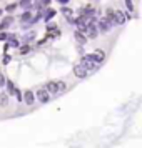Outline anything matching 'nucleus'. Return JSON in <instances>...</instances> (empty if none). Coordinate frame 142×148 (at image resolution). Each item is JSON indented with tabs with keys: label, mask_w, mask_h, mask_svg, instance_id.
<instances>
[{
	"label": "nucleus",
	"mask_w": 142,
	"mask_h": 148,
	"mask_svg": "<svg viewBox=\"0 0 142 148\" xmlns=\"http://www.w3.org/2000/svg\"><path fill=\"white\" fill-rule=\"evenodd\" d=\"M30 45L28 43H24V45H19V53L20 55H27V53H30Z\"/></svg>",
	"instance_id": "nucleus-17"
},
{
	"label": "nucleus",
	"mask_w": 142,
	"mask_h": 148,
	"mask_svg": "<svg viewBox=\"0 0 142 148\" xmlns=\"http://www.w3.org/2000/svg\"><path fill=\"white\" fill-rule=\"evenodd\" d=\"M80 65L87 70L89 73H90V72H95V70H99V67H100V63H95L94 60H90V58H89V55H85V53L82 55Z\"/></svg>",
	"instance_id": "nucleus-2"
},
{
	"label": "nucleus",
	"mask_w": 142,
	"mask_h": 148,
	"mask_svg": "<svg viewBox=\"0 0 142 148\" xmlns=\"http://www.w3.org/2000/svg\"><path fill=\"white\" fill-rule=\"evenodd\" d=\"M57 32L59 28H57V23H52V22H47V32Z\"/></svg>",
	"instance_id": "nucleus-21"
},
{
	"label": "nucleus",
	"mask_w": 142,
	"mask_h": 148,
	"mask_svg": "<svg viewBox=\"0 0 142 148\" xmlns=\"http://www.w3.org/2000/svg\"><path fill=\"white\" fill-rule=\"evenodd\" d=\"M14 23V17L8 14L5 15V17H2V20H0V32H3V30H7L10 25Z\"/></svg>",
	"instance_id": "nucleus-8"
},
{
	"label": "nucleus",
	"mask_w": 142,
	"mask_h": 148,
	"mask_svg": "<svg viewBox=\"0 0 142 148\" xmlns=\"http://www.w3.org/2000/svg\"><path fill=\"white\" fill-rule=\"evenodd\" d=\"M50 2H52V0H39V5H40V7H48V5H50Z\"/></svg>",
	"instance_id": "nucleus-22"
},
{
	"label": "nucleus",
	"mask_w": 142,
	"mask_h": 148,
	"mask_svg": "<svg viewBox=\"0 0 142 148\" xmlns=\"http://www.w3.org/2000/svg\"><path fill=\"white\" fill-rule=\"evenodd\" d=\"M57 2H59L60 5H67V3H69V2H70V0H57Z\"/></svg>",
	"instance_id": "nucleus-25"
},
{
	"label": "nucleus",
	"mask_w": 142,
	"mask_h": 148,
	"mask_svg": "<svg viewBox=\"0 0 142 148\" xmlns=\"http://www.w3.org/2000/svg\"><path fill=\"white\" fill-rule=\"evenodd\" d=\"M80 15L84 17V18H87V20H89L90 17H94V15H95V8H92V7H84V8L80 10Z\"/></svg>",
	"instance_id": "nucleus-13"
},
{
	"label": "nucleus",
	"mask_w": 142,
	"mask_h": 148,
	"mask_svg": "<svg viewBox=\"0 0 142 148\" xmlns=\"http://www.w3.org/2000/svg\"><path fill=\"white\" fill-rule=\"evenodd\" d=\"M17 5H19L20 8H24V10H25V8H32L34 0H19V2H17Z\"/></svg>",
	"instance_id": "nucleus-14"
},
{
	"label": "nucleus",
	"mask_w": 142,
	"mask_h": 148,
	"mask_svg": "<svg viewBox=\"0 0 142 148\" xmlns=\"http://www.w3.org/2000/svg\"><path fill=\"white\" fill-rule=\"evenodd\" d=\"M35 98L40 101V103H48L50 101V93H48L45 88H39L35 92Z\"/></svg>",
	"instance_id": "nucleus-6"
},
{
	"label": "nucleus",
	"mask_w": 142,
	"mask_h": 148,
	"mask_svg": "<svg viewBox=\"0 0 142 148\" xmlns=\"http://www.w3.org/2000/svg\"><path fill=\"white\" fill-rule=\"evenodd\" d=\"M55 15H57V10H54V8H50V7H45L44 12H42V18H44V22L47 23V22H50L52 18H54Z\"/></svg>",
	"instance_id": "nucleus-9"
},
{
	"label": "nucleus",
	"mask_w": 142,
	"mask_h": 148,
	"mask_svg": "<svg viewBox=\"0 0 142 148\" xmlns=\"http://www.w3.org/2000/svg\"><path fill=\"white\" fill-rule=\"evenodd\" d=\"M8 105V95L7 92H3V93H0V107L5 108Z\"/></svg>",
	"instance_id": "nucleus-18"
},
{
	"label": "nucleus",
	"mask_w": 142,
	"mask_h": 148,
	"mask_svg": "<svg viewBox=\"0 0 142 148\" xmlns=\"http://www.w3.org/2000/svg\"><path fill=\"white\" fill-rule=\"evenodd\" d=\"M97 28H99V32L107 34L114 28V23H112V20H109L107 17H102L100 20H97Z\"/></svg>",
	"instance_id": "nucleus-3"
},
{
	"label": "nucleus",
	"mask_w": 142,
	"mask_h": 148,
	"mask_svg": "<svg viewBox=\"0 0 142 148\" xmlns=\"http://www.w3.org/2000/svg\"><path fill=\"white\" fill-rule=\"evenodd\" d=\"M22 100L25 101V105H34L35 103V93L32 90H25L22 93Z\"/></svg>",
	"instance_id": "nucleus-10"
},
{
	"label": "nucleus",
	"mask_w": 142,
	"mask_h": 148,
	"mask_svg": "<svg viewBox=\"0 0 142 148\" xmlns=\"http://www.w3.org/2000/svg\"><path fill=\"white\" fill-rule=\"evenodd\" d=\"M74 38H75V42L79 43V45H85L87 43V35L84 34V32H80V30H75V34H74Z\"/></svg>",
	"instance_id": "nucleus-11"
},
{
	"label": "nucleus",
	"mask_w": 142,
	"mask_h": 148,
	"mask_svg": "<svg viewBox=\"0 0 142 148\" xmlns=\"http://www.w3.org/2000/svg\"><path fill=\"white\" fill-rule=\"evenodd\" d=\"M87 55H89V58L94 60L95 63H102L105 60V52L102 48H97V50H94V53H87Z\"/></svg>",
	"instance_id": "nucleus-4"
},
{
	"label": "nucleus",
	"mask_w": 142,
	"mask_h": 148,
	"mask_svg": "<svg viewBox=\"0 0 142 148\" xmlns=\"http://www.w3.org/2000/svg\"><path fill=\"white\" fill-rule=\"evenodd\" d=\"M112 22H114V27L115 25H124L127 22V15L124 14L122 10H114V18H112Z\"/></svg>",
	"instance_id": "nucleus-5"
},
{
	"label": "nucleus",
	"mask_w": 142,
	"mask_h": 148,
	"mask_svg": "<svg viewBox=\"0 0 142 148\" xmlns=\"http://www.w3.org/2000/svg\"><path fill=\"white\" fill-rule=\"evenodd\" d=\"M0 17H3V10L2 8H0Z\"/></svg>",
	"instance_id": "nucleus-26"
},
{
	"label": "nucleus",
	"mask_w": 142,
	"mask_h": 148,
	"mask_svg": "<svg viewBox=\"0 0 142 148\" xmlns=\"http://www.w3.org/2000/svg\"><path fill=\"white\" fill-rule=\"evenodd\" d=\"M35 37H37V35H35V32H27V34L22 37V42H24V43H30V42L35 40Z\"/></svg>",
	"instance_id": "nucleus-15"
},
{
	"label": "nucleus",
	"mask_w": 142,
	"mask_h": 148,
	"mask_svg": "<svg viewBox=\"0 0 142 148\" xmlns=\"http://www.w3.org/2000/svg\"><path fill=\"white\" fill-rule=\"evenodd\" d=\"M5 82H7V80H5V77L0 73V87H5Z\"/></svg>",
	"instance_id": "nucleus-24"
},
{
	"label": "nucleus",
	"mask_w": 142,
	"mask_h": 148,
	"mask_svg": "<svg viewBox=\"0 0 142 148\" xmlns=\"http://www.w3.org/2000/svg\"><path fill=\"white\" fill-rule=\"evenodd\" d=\"M60 12H62V15H64L65 18H70V17L74 15V10H72L70 7H67V5H64V7L60 8Z\"/></svg>",
	"instance_id": "nucleus-16"
},
{
	"label": "nucleus",
	"mask_w": 142,
	"mask_h": 148,
	"mask_svg": "<svg viewBox=\"0 0 142 148\" xmlns=\"http://www.w3.org/2000/svg\"><path fill=\"white\" fill-rule=\"evenodd\" d=\"M124 2H125V7H127L129 12L134 14V3H132V0H124Z\"/></svg>",
	"instance_id": "nucleus-20"
},
{
	"label": "nucleus",
	"mask_w": 142,
	"mask_h": 148,
	"mask_svg": "<svg viewBox=\"0 0 142 148\" xmlns=\"http://www.w3.org/2000/svg\"><path fill=\"white\" fill-rule=\"evenodd\" d=\"M10 60H12V57H10V55H3V58H2V63H3V65H7V63H10Z\"/></svg>",
	"instance_id": "nucleus-23"
},
{
	"label": "nucleus",
	"mask_w": 142,
	"mask_h": 148,
	"mask_svg": "<svg viewBox=\"0 0 142 148\" xmlns=\"http://www.w3.org/2000/svg\"><path fill=\"white\" fill-rule=\"evenodd\" d=\"M45 90H47L50 95H60V93H64L65 90H67V83L65 82H62V80H59V82H47L45 83Z\"/></svg>",
	"instance_id": "nucleus-1"
},
{
	"label": "nucleus",
	"mask_w": 142,
	"mask_h": 148,
	"mask_svg": "<svg viewBox=\"0 0 142 148\" xmlns=\"http://www.w3.org/2000/svg\"><path fill=\"white\" fill-rule=\"evenodd\" d=\"M74 75L77 77V78L84 80V78H87V77H89V72L82 67L80 63H77V65H74Z\"/></svg>",
	"instance_id": "nucleus-7"
},
{
	"label": "nucleus",
	"mask_w": 142,
	"mask_h": 148,
	"mask_svg": "<svg viewBox=\"0 0 142 148\" xmlns=\"http://www.w3.org/2000/svg\"><path fill=\"white\" fill-rule=\"evenodd\" d=\"M32 17H34L32 10H30V8H25V10H24V12L20 14V17H19V18H20V23H27V22L30 20Z\"/></svg>",
	"instance_id": "nucleus-12"
},
{
	"label": "nucleus",
	"mask_w": 142,
	"mask_h": 148,
	"mask_svg": "<svg viewBox=\"0 0 142 148\" xmlns=\"http://www.w3.org/2000/svg\"><path fill=\"white\" fill-rule=\"evenodd\" d=\"M15 8H19V5H17V3H8L7 7H5V10H3V12H7V14H14L15 12Z\"/></svg>",
	"instance_id": "nucleus-19"
}]
</instances>
